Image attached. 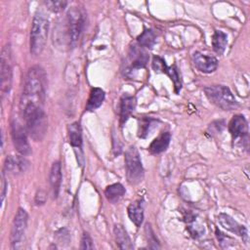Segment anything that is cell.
Here are the masks:
<instances>
[{"label": "cell", "mask_w": 250, "mask_h": 250, "mask_svg": "<svg viewBox=\"0 0 250 250\" xmlns=\"http://www.w3.org/2000/svg\"><path fill=\"white\" fill-rule=\"evenodd\" d=\"M6 188H7V183L6 180L4 178V176H2V193H1V202L4 201V197L6 194Z\"/></svg>", "instance_id": "4dcf8cb0"}, {"label": "cell", "mask_w": 250, "mask_h": 250, "mask_svg": "<svg viewBox=\"0 0 250 250\" xmlns=\"http://www.w3.org/2000/svg\"><path fill=\"white\" fill-rule=\"evenodd\" d=\"M105 197L111 203H117L125 194V188L121 184H112L106 187L104 190Z\"/></svg>", "instance_id": "44dd1931"}, {"label": "cell", "mask_w": 250, "mask_h": 250, "mask_svg": "<svg viewBox=\"0 0 250 250\" xmlns=\"http://www.w3.org/2000/svg\"><path fill=\"white\" fill-rule=\"evenodd\" d=\"M113 230H114L116 244L120 249H133V244L131 242V239L127 231L121 225H115Z\"/></svg>", "instance_id": "ac0fdd59"}, {"label": "cell", "mask_w": 250, "mask_h": 250, "mask_svg": "<svg viewBox=\"0 0 250 250\" xmlns=\"http://www.w3.org/2000/svg\"><path fill=\"white\" fill-rule=\"evenodd\" d=\"M125 166L128 182L132 185L141 183L144 178V168L139 151L133 146L125 151Z\"/></svg>", "instance_id": "5b68a950"}, {"label": "cell", "mask_w": 250, "mask_h": 250, "mask_svg": "<svg viewBox=\"0 0 250 250\" xmlns=\"http://www.w3.org/2000/svg\"><path fill=\"white\" fill-rule=\"evenodd\" d=\"M27 225V213L24 209L19 208L11 229V245L12 249L20 248V244L23 238L24 231Z\"/></svg>", "instance_id": "52a82bcc"}, {"label": "cell", "mask_w": 250, "mask_h": 250, "mask_svg": "<svg viewBox=\"0 0 250 250\" xmlns=\"http://www.w3.org/2000/svg\"><path fill=\"white\" fill-rule=\"evenodd\" d=\"M26 130L21 126L20 122L17 120H13L11 123V136L13 140V144L17 151L23 155H29L31 153V148L27 141Z\"/></svg>", "instance_id": "9c48e42d"}, {"label": "cell", "mask_w": 250, "mask_h": 250, "mask_svg": "<svg viewBox=\"0 0 250 250\" xmlns=\"http://www.w3.org/2000/svg\"><path fill=\"white\" fill-rule=\"evenodd\" d=\"M49 21L42 11H37L32 20L30 31V53L38 56L44 50L47 42Z\"/></svg>", "instance_id": "3957f363"}, {"label": "cell", "mask_w": 250, "mask_h": 250, "mask_svg": "<svg viewBox=\"0 0 250 250\" xmlns=\"http://www.w3.org/2000/svg\"><path fill=\"white\" fill-rule=\"evenodd\" d=\"M49 181H50L53 196H54V198H57L59 191H60L61 183H62V169H61V164L59 161H56L52 164Z\"/></svg>", "instance_id": "2e32d148"}, {"label": "cell", "mask_w": 250, "mask_h": 250, "mask_svg": "<svg viewBox=\"0 0 250 250\" xmlns=\"http://www.w3.org/2000/svg\"><path fill=\"white\" fill-rule=\"evenodd\" d=\"M204 93L210 103L215 104L217 107L224 110H232L238 107V103L227 86H207L204 88Z\"/></svg>", "instance_id": "277c9868"}, {"label": "cell", "mask_w": 250, "mask_h": 250, "mask_svg": "<svg viewBox=\"0 0 250 250\" xmlns=\"http://www.w3.org/2000/svg\"><path fill=\"white\" fill-rule=\"evenodd\" d=\"M20 110L24 120L26 133H28L34 141H42L48 127L47 115L43 109V104L21 100Z\"/></svg>", "instance_id": "6da1fadb"}, {"label": "cell", "mask_w": 250, "mask_h": 250, "mask_svg": "<svg viewBox=\"0 0 250 250\" xmlns=\"http://www.w3.org/2000/svg\"><path fill=\"white\" fill-rule=\"evenodd\" d=\"M44 4L52 12L59 13V12H62L66 7L67 2L66 1H45Z\"/></svg>", "instance_id": "4316f807"}, {"label": "cell", "mask_w": 250, "mask_h": 250, "mask_svg": "<svg viewBox=\"0 0 250 250\" xmlns=\"http://www.w3.org/2000/svg\"><path fill=\"white\" fill-rule=\"evenodd\" d=\"M46 201V193L44 190H38L35 196V202L36 204H43Z\"/></svg>", "instance_id": "f546056e"}, {"label": "cell", "mask_w": 250, "mask_h": 250, "mask_svg": "<svg viewBox=\"0 0 250 250\" xmlns=\"http://www.w3.org/2000/svg\"><path fill=\"white\" fill-rule=\"evenodd\" d=\"M163 73H166L170 78L171 80L173 81L174 83V87H175V92L178 94L182 88V82H181V79H180V75L178 73V70L176 68L175 65L173 66H165L164 67V70H163Z\"/></svg>", "instance_id": "484cf974"}, {"label": "cell", "mask_w": 250, "mask_h": 250, "mask_svg": "<svg viewBox=\"0 0 250 250\" xmlns=\"http://www.w3.org/2000/svg\"><path fill=\"white\" fill-rule=\"evenodd\" d=\"M128 216L137 227H140L144 220V210L142 205L139 202L131 203L128 206Z\"/></svg>", "instance_id": "603a6c76"}, {"label": "cell", "mask_w": 250, "mask_h": 250, "mask_svg": "<svg viewBox=\"0 0 250 250\" xmlns=\"http://www.w3.org/2000/svg\"><path fill=\"white\" fill-rule=\"evenodd\" d=\"M157 120L151 117H144L140 120V124H139V131H138V135L140 138H146L147 135L150 133V131L156 126L157 124Z\"/></svg>", "instance_id": "cb8c5ba5"}, {"label": "cell", "mask_w": 250, "mask_h": 250, "mask_svg": "<svg viewBox=\"0 0 250 250\" xmlns=\"http://www.w3.org/2000/svg\"><path fill=\"white\" fill-rule=\"evenodd\" d=\"M104 100V92L101 88H93L86 104V110L92 111L100 107Z\"/></svg>", "instance_id": "d6986e66"}, {"label": "cell", "mask_w": 250, "mask_h": 250, "mask_svg": "<svg viewBox=\"0 0 250 250\" xmlns=\"http://www.w3.org/2000/svg\"><path fill=\"white\" fill-rule=\"evenodd\" d=\"M129 59H130V68L139 69L146 66L148 61V55L142 46L133 45L130 48Z\"/></svg>", "instance_id": "7c38bea8"}, {"label": "cell", "mask_w": 250, "mask_h": 250, "mask_svg": "<svg viewBox=\"0 0 250 250\" xmlns=\"http://www.w3.org/2000/svg\"><path fill=\"white\" fill-rule=\"evenodd\" d=\"M137 41L143 48H152L156 42V36L151 29H146L141 35L138 36Z\"/></svg>", "instance_id": "d4e9b609"}, {"label": "cell", "mask_w": 250, "mask_h": 250, "mask_svg": "<svg viewBox=\"0 0 250 250\" xmlns=\"http://www.w3.org/2000/svg\"><path fill=\"white\" fill-rule=\"evenodd\" d=\"M67 132H68V138L70 145L75 149H81L82 146V134H81V128L78 122H74L72 124H69L67 126Z\"/></svg>", "instance_id": "ffe728a7"}, {"label": "cell", "mask_w": 250, "mask_h": 250, "mask_svg": "<svg viewBox=\"0 0 250 250\" xmlns=\"http://www.w3.org/2000/svg\"><path fill=\"white\" fill-rule=\"evenodd\" d=\"M81 249H93L94 245H93V241L91 236L89 235L88 232H84L81 238Z\"/></svg>", "instance_id": "f1b7e54d"}, {"label": "cell", "mask_w": 250, "mask_h": 250, "mask_svg": "<svg viewBox=\"0 0 250 250\" xmlns=\"http://www.w3.org/2000/svg\"><path fill=\"white\" fill-rule=\"evenodd\" d=\"M84 25V14L77 8L72 7L68 10L66 15V30L68 34V42L71 47H75Z\"/></svg>", "instance_id": "8992f818"}, {"label": "cell", "mask_w": 250, "mask_h": 250, "mask_svg": "<svg viewBox=\"0 0 250 250\" xmlns=\"http://www.w3.org/2000/svg\"><path fill=\"white\" fill-rule=\"evenodd\" d=\"M0 78H1V92L3 95L7 94L11 90L13 70L11 63V54L9 46H5L2 49L1 54V68H0Z\"/></svg>", "instance_id": "ba28073f"}, {"label": "cell", "mask_w": 250, "mask_h": 250, "mask_svg": "<svg viewBox=\"0 0 250 250\" xmlns=\"http://www.w3.org/2000/svg\"><path fill=\"white\" fill-rule=\"evenodd\" d=\"M166 66L165 61L163 59H161L160 57H153L152 60V68L156 71V72H163L164 67Z\"/></svg>", "instance_id": "83f0119b"}, {"label": "cell", "mask_w": 250, "mask_h": 250, "mask_svg": "<svg viewBox=\"0 0 250 250\" xmlns=\"http://www.w3.org/2000/svg\"><path fill=\"white\" fill-rule=\"evenodd\" d=\"M219 222H220L221 226L224 227L225 229H227L228 230L238 234L245 241L247 240L248 234H247V229H245V227L237 224V222H235L230 216L222 213L219 215Z\"/></svg>", "instance_id": "4fadbf2b"}, {"label": "cell", "mask_w": 250, "mask_h": 250, "mask_svg": "<svg viewBox=\"0 0 250 250\" xmlns=\"http://www.w3.org/2000/svg\"><path fill=\"white\" fill-rule=\"evenodd\" d=\"M192 62L195 67L204 73L213 72L218 66V61L215 57L207 56L199 52H195L192 55Z\"/></svg>", "instance_id": "30bf717a"}, {"label": "cell", "mask_w": 250, "mask_h": 250, "mask_svg": "<svg viewBox=\"0 0 250 250\" xmlns=\"http://www.w3.org/2000/svg\"><path fill=\"white\" fill-rule=\"evenodd\" d=\"M4 168L7 172L13 174H19L24 172L28 168V161L23 157L9 155L5 159Z\"/></svg>", "instance_id": "5bb4252c"}, {"label": "cell", "mask_w": 250, "mask_h": 250, "mask_svg": "<svg viewBox=\"0 0 250 250\" xmlns=\"http://www.w3.org/2000/svg\"><path fill=\"white\" fill-rule=\"evenodd\" d=\"M136 106V100L134 97L129 95H123L120 100V125L123 126L124 123L129 119L133 113Z\"/></svg>", "instance_id": "9a60e30c"}, {"label": "cell", "mask_w": 250, "mask_h": 250, "mask_svg": "<svg viewBox=\"0 0 250 250\" xmlns=\"http://www.w3.org/2000/svg\"><path fill=\"white\" fill-rule=\"evenodd\" d=\"M46 75L44 70L34 65L30 67L25 75L21 96L27 99L45 102Z\"/></svg>", "instance_id": "7a4b0ae2"}, {"label": "cell", "mask_w": 250, "mask_h": 250, "mask_svg": "<svg viewBox=\"0 0 250 250\" xmlns=\"http://www.w3.org/2000/svg\"><path fill=\"white\" fill-rule=\"evenodd\" d=\"M228 44V37L227 34L224 33L221 30H216L212 36V47L213 50L219 54L222 55L227 47Z\"/></svg>", "instance_id": "7402d4cb"}, {"label": "cell", "mask_w": 250, "mask_h": 250, "mask_svg": "<svg viewBox=\"0 0 250 250\" xmlns=\"http://www.w3.org/2000/svg\"><path fill=\"white\" fill-rule=\"evenodd\" d=\"M171 140V135L169 132H164L161 133L157 138H155L151 144L149 145L148 150L152 154H158L161 153L162 151L166 150V148L169 146Z\"/></svg>", "instance_id": "e0dca14e"}, {"label": "cell", "mask_w": 250, "mask_h": 250, "mask_svg": "<svg viewBox=\"0 0 250 250\" xmlns=\"http://www.w3.org/2000/svg\"><path fill=\"white\" fill-rule=\"evenodd\" d=\"M229 130L233 141L247 137L248 125L245 117L241 114L234 115L229 124Z\"/></svg>", "instance_id": "8fae6325"}]
</instances>
